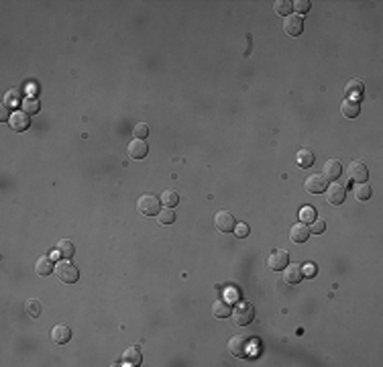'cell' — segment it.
Here are the masks:
<instances>
[{
  "instance_id": "cell-17",
  "label": "cell",
  "mask_w": 383,
  "mask_h": 367,
  "mask_svg": "<svg viewBox=\"0 0 383 367\" xmlns=\"http://www.w3.org/2000/svg\"><path fill=\"white\" fill-rule=\"evenodd\" d=\"M51 339H53V343H57V345H66V343L71 339V330H70V327H66V325H55L53 330H51Z\"/></svg>"
},
{
  "instance_id": "cell-10",
  "label": "cell",
  "mask_w": 383,
  "mask_h": 367,
  "mask_svg": "<svg viewBox=\"0 0 383 367\" xmlns=\"http://www.w3.org/2000/svg\"><path fill=\"white\" fill-rule=\"evenodd\" d=\"M287 263H289V255H287V251H283V249H275V251L269 255V259H267V265H269L273 271H281Z\"/></svg>"
},
{
  "instance_id": "cell-31",
  "label": "cell",
  "mask_w": 383,
  "mask_h": 367,
  "mask_svg": "<svg viewBox=\"0 0 383 367\" xmlns=\"http://www.w3.org/2000/svg\"><path fill=\"white\" fill-rule=\"evenodd\" d=\"M133 135H135V139H147L149 127L145 125V122H137L135 129H133Z\"/></svg>"
},
{
  "instance_id": "cell-38",
  "label": "cell",
  "mask_w": 383,
  "mask_h": 367,
  "mask_svg": "<svg viewBox=\"0 0 383 367\" xmlns=\"http://www.w3.org/2000/svg\"><path fill=\"white\" fill-rule=\"evenodd\" d=\"M226 302H235L237 300V292H235V290H228V292H226Z\"/></svg>"
},
{
  "instance_id": "cell-30",
  "label": "cell",
  "mask_w": 383,
  "mask_h": 367,
  "mask_svg": "<svg viewBox=\"0 0 383 367\" xmlns=\"http://www.w3.org/2000/svg\"><path fill=\"white\" fill-rule=\"evenodd\" d=\"M300 220L302 222H314L316 220V210L312 206H304L300 210Z\"/></svg>"
},
{
  "instance_id": "cell-26",
  "label": "cell",
  "mask_w": 383,
  "mask_h": 367,
  "mask_svg": "<svg viewBox=\"0 0 383 367\" xmlns=\"http://www.w3.org/2000/svg\"><path fill=\"white\" fill-rule=\"evenodd\" d=\"M273 12L279 14V17H289V12H292V2H289V0H275Z\"/></svg>"
},
{
  "instance_id": "cell-1",
  "label": "cell",
  "mask_w": 383,
  "mask_h": 367,
  "mask_svg": "<svg viewBox=\"0 0 383 367\" xmlns=\"http://www.w3.org/2000/svg\"><path fill=\"white\" fill-rule=\"evenodd\" d=\"M231 316H233L237 327H247V325L253 323V318H255V308H253L251 302H239L235 306V310L231 312Z\"/></svg>"
},
{
  "instance_id": "cell-14",
  "label": "cell",
  "mask_w": 383,
  "mask_h": 367,
  "mask_svg": "<svg viewBox=\"0 0 383 367\" xmlns=\"http://www.w3.org/2000/svg\"><path fill=\"white\" fill-rule=\"evenodd\" d=\"M143 359V353H141V347H129L125 353H122V365H129V367H137Z\"/></svg>"
},
{
  "instance_id": "cell-18",
  "label": "cell",
  "mask_w": 383,
  "mask_h": 367,
  "mask_svg": "<svg viewBox=\"0 0 383 367\" xmlns=\"http://www.w3.org/2000/svg\"><path fill=\"white\" fill-rule=\"evenodd\" d=\"M341 174H343V165H341L339 159H328L324 163V178L326 180H334L336 182L341 178Z\"/></svg>"
},
{
  "instance_id": "cell-16",
  "label": "cell",
  "mask_w": 383,
  "mask_h": 367,
  "mask_svg": "<svg viewBox=\"0 0 383 367\" xmlns=\"http://www.w3.org/2000/svg\"><path fill=\"white\" fill-rule=\"evenodd\" d=\"M35 271H37V275H41V278H45V275H49L51 271H55L51 255H41L37 259V263H35Z\"/></svg>"
},
{
  "instance_id": "cell-9",
  "label": "cell",
  "mask_w": 383,
  "mask_h": 367,
  "mask_svg": "<svg viewBox=\"0 0 383 367\" xmlns=\"http://www.w3.org/2000/svg\"><path fill=\"white\" fill-rule=\"evenodd\" d=\"M347 176L350 182H355V184H363L367 182V178H369V172H367V167L361 163V161H353L348 165V170H347Z\"/></svg>"
},
{
  "instance_id": "cell-2",
  "label": "cell",
  "mask_w": 383,
  "mask_h": 367,
  "mask_svg": "<svg viewBox=\"0 0 383 367\" xmlns=\"http://www.w3.org/2000/svg\"><path fill=\"white\" fill-rule=\"evenodd\" d=\"M55 275L59 278V282H64V284H73V282H78L80 271H78V267H75L73 263H70L68 259H66V261L55 263Z\"/></svg>"
},
{
  "instance_id": "cell-24",
  "label": "cell",
  "mask_w": 383,
  "mask_h": 367,
  "mask_svg": "<svg viewBox=\"0 0 383 367\" xmlns=\"http://www.w3.org/2000/svg\"><path fill=\"white\" fill-rule=\"evenodd\" d=\"M159 200H161V204H165L167 208H174V206L179 202V196H177L175 190H163L161 196H159Z\"/></svg>"
},
{
  "instance_id": "cell-33",
  "label": "cell",
  "mask_w": 383,
  "mask_h": 367,
  "mask_svg": "<svg viewBox=\"0 0 383 367\" xmlns=\"http://www.w3.org/2000/svg\"><path fill=\"white\" fill-rule=\"evenodd\" d=\"M233 233L237 235V237H241V239H244L249 235V224L247 222H239V224H235V228H233Z\"/></svg>"
},
{
  "instance_id": "cell-25",
  "label": "cell",
  "mask_w": 383,
  "mask_h": 367,
  "mask_svg": "<svg viewBox=\"0 0 383 367\" xmlns=\"http://www.w3.org/2000/svg\"><path fill=\"white\" fill-rule=\"evenodd\" d=\"M21 106H23V112H27L29 116L31 114H35V112H39V102H37V98H33V96H25L23 98V102H21Z\"/></svg>"
},
{
  "instance_id": "cell-8",
  "label": "cell",
  "mask_w": 383,
  "mask_h": 367,
  "mask_svg": "<svg viewBox=\"0 0 383 367\" xmlns=\"http://www.w3.org/2000/svg\"><path fill=\"white\" fill-rule=\"evenodd\" d=\"M283 31L289 35V37H300L302 31H304V21L300 14H289L283 21Z\"/></svg>"
},
{
  "instance_id": "cell-7",
  "label": "cell",
  "mask_w": 383,
  "mask_h": 367,
  "mask_svg": "<svg viewBox=\"0 0 383 367\" xmlns=\"http://www.w3.org/2000/svg\"><path fill=\"white\" fill-rule=\"evenodd\" d=\"M214 226H216L218 233H233V228H235V217H233L231 212L220 210V212H216V217H214Z\"/></svg>"
},
{
  "instance_id": "cell-27",
  "label": "cell",
  "mask_w": 383,
  "mask_h": 367,
  "mask_svg": "<svg viewBox=\"0 0 383 367\" xmlns=\"http://www.w3.org/2000/svg\"><path fill=\"white\" fill-rule=\"evenodd\" d=\"M25 312L31 318H39L41 316V302L39 300H27L25 302Z\"/></svg>"
},
{
  "instance_id": "cell-34",
  "label": "cell",
  "mask_w": 383,
  "mask_h": 367,
  "mask_svg": "<svg viewBox=\"0 0 383 367\" xmlns=\"http://www.w3.org/2000/svg\"><path fill=\"white\" fill-rule=\"evenodd\" d=\"M292 8L298 10L300 14H304V12L310 10V2H308V0H296V2H292Z\"/></svg>"
},
{
  "instance_id": "cell-11",
  "label": "cell",
  "mask_w": 383,
  "mask_h": 367,
  "mask_svg": "<svg viewBox=\"0 0 383 367\" xmlns=\"http://www.w3.org/2000/svg\"><path fill=\"white\" fill-rule=\"evenodd\" d=\"M8 125H10V129H12V131L23 133V131H27V129H29V125H31V118H29V114H27V112H23V110H17V112H12V114H10Z\"/></svg>"
},
{
  "instance_id": "cell-23",
  "label": "cell",
  "mask_w": 383,
  "mask_h": 367,
  "mask_svg": "<svg viewBox=\"0 0 383 367\" xmlns=\"http://www.w3.org/2000/svg\"><path fill=\"white\" fill-rule=\"evenodd\" d=\"M57 253L64 257V259H71L73 257V253H75V249H73V243L71 241H68V239H61L59 243H57Z\"/></svg>"
},
{
  "instance_id": "cell-12",
  "label": "cell",
  "mask_w": 383,
  "mask_h": 367,
  "mask_svg": "<svg viewBox=\"0 0 383 367\" xmlns=\"http://www.w3.org/2000/svg\"><path fill=\"white\" fill-rule=\"evenodd\" d=\"M304 278V271H302V265L300 263H287L283 267V282L285 284H300Z\"/></svg>"
},
{
  "instance_id": "cell-6",
  "label": "cell",
  "mask_w": 383,
  "mask_h": 367,
  "mask_svg": "<svg viewBox=\"0 0 383 367\" xmlns=\"http://www.w3.org/2000/svg\"><path fill=\"white\" fill-rule=\"evenodd\" d=\"M247 347H249V339L244 334H235L231 341H228V353L233 357H244L247 355Z\"/></svg>"
},
{
  "instance_id": "cell-5",
  "label": "cell",
  "mask_w": 383,
  "mask_h": 367,
  "mask_svg": "<svg viewBox=\"0 0 383 367\" xmlns=\"http://www.w3.org/2000/svg\"><path fill=\"white\" fill-rule=\"evenodd\" d=\"M304 186H306V192H310V194H322L328 188V180L322 174H312L306 178Z\"/></svg>"
},
{
  "instance_id": "cell-37",
  "label": "cell",
  "mask_w": 383,
  "mask_h": 367,
  "mask_svg": "<svg viewBox=\"0 0 383 367\" xmlns=\"http://www.w3.org/2000/svg\"><path fill=\"white\" fill-rule=\"evenodd\" d=\"M302 271H304L306 275H314V273H316V267H314L312 263H306V267H304Z\"/></svg>"
},
{
  "instance_id": "cell-20",
  "label": "cell",
  "mask_w": 383,
  "mask_h": 367,
  "mask_svg": "<svg viewBox=\"0 0 383 367\" xmlns=\"http://www.w3.org/2000/svg\"><path fill=\"white\" fill-rule=\"evenodd\" d=\"M347 96H348V100L359 102L361 96H363V82H359V80H350V82L347 84Z\"/></svg>"
},
{
  "instance_id": "cell-19",
  "label": "cell",
  "mask_w": 383,
  "mask_h": 367,
  "mask_svg": "<svg viewBox=\"0 0 383 367\" xmlns=\"http://www.w3.org/2000/svg\"><path fill=\"white\" fill-rule=\"evenodd\" d=\"M341 112H343L345 118H355V116H359V112H361V106H359V102L347 98V100L341 104Z\"/></svg>"
},
{
  "instance_id": "cell-13",
  "label": "cell",
  "mask_w": 383,
  "mask_h": 367,
  "mask_svg": "<svg viewBox=\"0 0 383 367\" xmlns=\"http://www.w3.org/2000/svg\"><path fill=\"white\" fill-rule=\"evenodd\" d=\"M310 235L312 233H310V228L306 222H296V224L289 226V239H292L294 243H306Z\"/></svg>"
},
{
  "instance_id": "cell-15",
  "label": "cell",
  "mask_w": 383,
  "mask_h": 367,
  "mask_svg": "<svg viewBox=\"0 0 383 367\" xmlns=\"http://www.w3.org/2000/svg\"><path fill=\"white\" fill-rule=\"evenodd\" d=\"M129 155L133 157V159H143L147 153H149V147H147V143H145V139H133L131 143H129Z\"/></svg>"
},
{
  "instance_id": "cell-4",
  "label": "cell",
  "mask_w": 383,
  "mask_h": 367,
  "mask_svg": "<svg viewBox=\"0 0 383 367\" xmlns=\"http://www.w3.org/2000/svg\"><path fill=\"white\" fill-rule=\"evenodd\" d=\"M326 192V202L332 204V206H339L345 202V196H347V188L343 186V184L336 180L334 184H328V188L324 190Z\"/></svg>"
},
{
  "instance_id": "cell-22",
  "label": "cell",
  "mask_w": 383,
  "mask_h": 367,
  "mask_svg": "<svg viewBox=\"0 0 383 367\" xmlns=\"http://www.w3.org/2000/svg\"><path fill=\"white\" fill-rule=\"evenodd\" d=\"M212 314L216 318H226L231 316V308H228V302L226 300H214L212 302Z\"/></svg>"
},
{
  "instance_id": "cell-36",
  "label": "cell",
  "mask_w": 383,
  "mask_h": 367,
  "mask_svg": "<svg viewBox=\"0 0 383 367\" xmlns=\"http://www.w3.org/2000/svg\"><path fill=\"white\" fill-rule=\"evenodd\" d=\"M0 120H10V112H8L6 104H2V109H0Z\"/></svg>"
},
{
  "instance_id": "cell-35",
  "label": "cell",
  "mask_w": 383,
  "mask_h": 367,
  "mask_svg": "<svg viewBox=\"0 0 383 367\" xmlns=\"http://www.w3.org/2000/svg\"><path fill=\"white\" fill-rule=\"evenodd\" d=\"M23 102V98H21V94H19V92L17 90H12V92H8V94H6V106H10V104H21Z\"/></svg>"
},
{
  "instance_id": "cell-32",
  "label": "cell",
  "mask_w": 383,
  "mask_h": 367,
  "mask_svg": "<svg viewBox=\"0 0 383 367\" xmlns=\"http://www.w3.org/2000/svg\"><path fill=\"white\" fill-rule=\"evenodd\" d=\"M324 228H326V222H324L322 219H316V220L312 222L310 233H312V235H322V233H324Z\"/></svg>"
},
{
  "instance_id": "cell-21",
  "label": "cell",
  "mask_w": 383,
  "mask_h": 367,
  "mask_svg": "<svg viewBox=\"0 0 383 367\" xmlns=\"http://www.w3.org/2000/svg\"><path fill=\"white\" fill-rule=\"evenodd\" d=\"M296 163H298V167H312V163H314V153L310 151V149H300L298 151V155H296Z\"/></svg>"
},
{
  "instance_id": "cell-3",
  "label": "cell",
  "mask_w": 383,
  "mask_h": 367,
  "mask_svg": "<svg viewBox=\"0 0 383 367\" xmlns=\"http://www.w3.org/2000/svg\"><path fill=\"white\" fill-rule=\"evenodd\" d=\"M159 204L161 200L151 194H143L139 200H137V210H139L143 217H157L159 214Z\"/></svg>"
},
{
  "instance_id": "cell-28",
  "label": "cell",
  "mask_w": 383,
  "mask_h": 367,
  "mask_svg": "<svg viewBox=\"0 0 383 367\" xmlns=\"http://www.w3.org/2000/svg\"><path fill=\"white\" fill-rule=\"evenodd\" d=\"M355 196H357V200H361V202H365V200H369L371 198V186L369 184H357L355 186Z\"/></svg>"
},
{
  "instance_id": "cell-29",
  "label": "cell",
  "mask_w": 383,
  "mask_h": 367,
  "mask_svg": "<svg viewBox=\"0 0 383 367\" xmlns=\"http://www.w3.org/2000/svg\"><path fill=\"white\" fill-rule=\"evenodd\" d=\"M157 220H159V224H172L174 220H175V212L172 210V208H163V210H159V214H157Z\"/></svg>"
}]
</instances>
